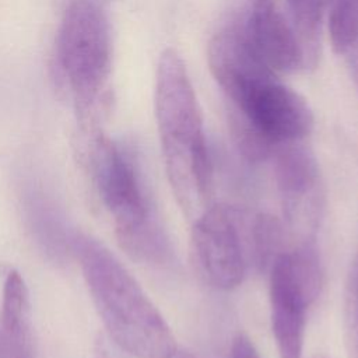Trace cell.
Masks as SVG:
<instances>
[{"label": "cell", "instance_id": "cell-1", "mask_svg": "<svg viewBox=\"0 0 358 358\" xmlns=\"http://www.w3.org/2000/svg\"><path fill=\"white\" fill-rule=\"evenodd\" d=\"M207 62L231 103L234 141L248 159H268L278 145L310 134L315 120L308 102L253 53L236 24L211 38Z\"/></svg>", "mask_w": 358, "mask_h": 358}, {"label": "cell", "instance_id": "cell-2", "mask_svg": "<svg viewBox=\"0 0 358 358\" xmlns=\"http://www.w3.org/2000/svg\"><path fill=\"white\" fill-rule=\"evenodd\" d=\"M154 109L169 186L183 214L193 221L210 206L213 166L197 96L175 49L159 56Z\"/></svg>", "mask_w": 358, "mask_h": 358}, {"label": "cell", "instance_id": "cell-3", "mask_svg": "<svg viewBox=\"0 0 358 358\" xmlns=\"http://www.w3.org/2000/svg\"><path fill=\"white\" fill-rule=\"evenodd\" d=\"M91 299L109 337L134 358H169L175 336L137 280L99 241L81 232L71 236Z\"/></svg>", "mask_w": 358, "mask_h": 358}, {"label": "cell", "instance_id": "cell-4", "mask_svg": "<svg viewBox=\"0 0 358 358\" xmlns=\"http://www.w3.org/2000/svg\"><path fill=\"white\" fill-rule=\"evenodd\" d=\"M77 152L120 248L138 262L164 260L166 241L133 152L102 129L80 131Z\"/></svg>", "mask_w": 358, "mask_h": 358}, {"label": "cell", "instance_id": "cell-5", "mask_svg": "<svg viewBox=\"0 0 358 358\" xmlns=\"http://www.w3.org/2000/svg\"><path fill=\"white\" fill-rule=\"evenodd\" d=\"M55 62L71 98L78 130L102 129L110 70L112 34L98 0H71L56 36Z\"/></svg>", "mask_w": 358, "mask_h": 358}, {"label": "cell", "instance_id": "cell-6", "mask_svg": "<svg viewBox=\"0 0 358 358\" xmlns=\"http://www.w3.org/2000/svg\"><path fill=\"white\" fill-rule=\"evenodd\" d=\"M256 215L227 204H210L193 220L190 256L210 287L234 289L250 266L257 267Z\"/></svg>", "mask_w": 358, "mask_h": 358}, {"label": "cell", "instance_id": "cell-7", "mask_svg": "<svg viewBox=\"0 0 358 358\" xmlns=\"http://www.w3.org/2000/svg\"><path fill=\"white\" fill-rule=\"evenodd\" d=\"M322 268L315 239L282 250L270 266V320L281 358H302L306 315L320 292Z\"/></svg>", "mask_w": 358, "mask_h": 358}, {"label": "cell", "instance_id": "cell-8", "mask_svg": "<svg viewBox=\"0 0 358 358\" xmlns=\"http://www.w3.org/2000/svg\"><path fill=\"white\" fill-rule=\"evenodd\" d=\"M270 159L284 208V218L301 241L313 239L320 204V175L312 150L302 141L278 145Z\"/></svg>", "mask_w": 358, "mask_h": 358}, {"label": "cell", "instance_id": "cell-9", "mask_svg": "<svg viewBox=\"0 0 358 358\" xmlns=\"http://www.w3.org/2000/svg\"><path fill=\"white\" fill-rule=\"evenodd\" d=\"M238 24L253 53L275 74L308 69L298 34L275 0H248Z\"/></svg>", "mask_w": 358, "mask_h": 358}, {"label": "cell", "instance_id": "cell-10", "mask_svg": "<svg viewBox=\"0 0 358 358\" xmlns=\"http://www.w3.org/2000/svg\"><path fill=\"white\" fill-rule=\"evenodd\" d=\"M291 24L302 43L308 67H313L319 55V39L329 0H287Z\"/></svg>", "mask_w": 358, "mask_h": 358}, {"label": "cell", "instance_id": "cell-11", "mask_svg": "<svg viewBox=\"0 0 358 358\" xmlns=\"http://www.w3.org/2000/svg\"><path fill=\"white\" fill-rule=\"evenodd\" d=\"M55 206L43 199L42 193L34 192L28 203V218L32 222L39 242L45 246L48 253L59 256L67 249L71 250V236L67 235L62 221L55 213Z\"/></svg>", "mask_w": 358, "mask_h": 358}, {"label": "cell", "instance_id": "cell-12", "mask_svg": "<svg viewBox=\"0 0 358 358\" xmlns=\"http://www.w3.org/2000/svg\"><path fill=\"white\" fill-rule=\"evenodd\" d=\"M326 13L333 50L347 53L358 39V0H329Z\"/></svg>", "mask_w": 358, "mask_h": 358}, {"label": "cell", "instance_id": "cell-13", "mask_svg": "<svg viewBox=\"0 0 358 358\" xmlns=\"http://www.w3.org/2000/svg\"><path fill=\"white\" fill-rule=\"evenodd\" d=\"M0 358H34L31 323L11 327L0 322Z\"/></svg>", "mask_w": 358, "mask_h": 358}, {"label": "cell", "instance_id": "cell-14", "mask_svg": "<svg viewBox=\"0 0 358 358\" xmlns=\"http://www.w3.org/2000/svg\"><path fill=\"white\" fill-rule=\"evenodd\" d=\"M347 344L350 358H358V259L347 295Z\"/></svg>", "mask_w": 358, "mask_h": 358}, {"label": "cell", "instance_id": "cell-15", "mask_svg": "<svg viewBox=\"0 0 358 358\" xmlns=\"http://www.w3.org/2000/svg\"><path fill=\"white\" fill-rule=\"evenodd\" d=\"M231 358H262L250 338L245 334H238L231 344Z\"/></svg>", "mask_w": 358, "mask_h": 358}, {"label": "cell", "instance_id": "cell-16", "mask_svg": "<svg viewBox=\"0 0 358 358\" xmlns=\"http://www.w3.org/2000/svg\"><path fill=\"white\" fill-rule=\"evenodd\" d=\"M348 56V63H350V70H351V76L354 78L355 85L358 87V39L355 41V43L350 48V50L347 52Z\"/></svg>", "mask_w": 358, "mask_h": 358}, {"label": "cell", "instance_id": "cell-17", "mask_svg": "<svg viewBox=\"0 0 358 358\" xmlns=\"http://www.w3.org/2000/svg\"><path fill=\"white\" fill-rule=\"evenodd\" d=\"M169 358H193V355L190 354V352H187V351H185V350H180V348H178V351L172 355V357H169Z\"/></svg>", "mask_w": 358, "mask_h": 358}, {"label": "cell", "instance_id": "cell-18", "mask_svg": "<svg viewBox=\"0 0 358 358\" xmlns=\"http://www.w3.org/2000/svg\"><path fill=\"white\" fill-rule=\"evenodd\" d=\"M98 1H99V3H102V1H108V0H98Z\"/></svg>", "mask_w": 358, "mask_h": 358}]
</instances>
